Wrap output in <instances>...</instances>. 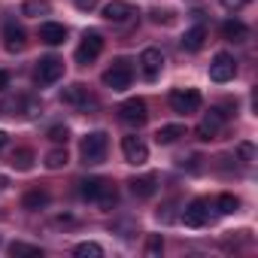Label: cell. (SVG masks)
I'll list each match as a JSON object with an SVG mask.
<instances>
[{"label": "cell", "instance_id": "6da1fadb", "mask_svg": "<svg viewBox=\"0 0 258 258\" xmlns=\"http://www.w3.org/2000/svg\"><path fill=\"white\" fill-rule=\"evenodd\" d=\"M106 146H109L106 134H103V131H91V134L82 137V143H79V155H82L85 164H100V161L106 158Z\"/></svg>", "mask_w": 258, "mask_h": 258}, {"label": "cell", "instance_id": "7a4b0ae2", "mask_svg": "<svg viewBox=\"0 0 258 258\" xmlns=\"http://www.w3.org/2000/svg\"><path fill=\"white\" fill-rule=\"evenodd\" d=\"M131 79H134V70H131V64H127L124 58H118V61L103 73V85L112 88V91H124L127 85H131Z\"/></svg>", "mask_w": 258, "mask_h": 258}, {"label": "cell", "instance_id": "3957f363", "mask_svg": "<svg viewBox=\"0 0 258 258\" xmlns=\"http://www.w3.org/2000/svg\"><path fill=\"white\" fill-rule=\"evenodd\" d=\"M170 106L179 115H191V112L201 109V91H195V88H176L170 94Z\"/></svg>", "mask_w": 258, "mask_h": 258}, {"label": "cell", "instance_id": "277c9868", "mask_svg": "<svg viewBox=\"0 0 258 258\" xmlns=\"http://www.w3.org/2000/svg\"><path fill=\"white\" fill-rule=\"evenodd\" d=\"M100 52H103V37H100V31H85V34H82V43H79V49H76V61H79V64H91Z\"/></svg>", "mask_w": 258, "mask_h": 258}, {"label": "cell", "instance_id": "5b68a950", "mask_svg": "<svg viewBox=\"0 0 258 258\" xmlns=\"http://www.w3.org/2000/svg\"><path fill=\"white\" fill-rule=\"evenodd\" d=\"M118 118H121L124 124H134V127H140V124L149 118V112H146V100H140V97L124 100V103L118 106Z\"/></svg>", "mask_w": 258, "mask_h": 258}, {"label": "cell", "instance_id": "8992f818", "mask_svg": "<svg viewBox=\"0 0 258 258\" xmlns=\"http://www.w3.org/2000/svg\"><path fill=\"white\" fill-rule=\"evenodd\" d=\"M121 152H124V161L134 164V167H140V164L149 161V146H146L140 137H134V134L121 140Z\"/></svg>", "mask_w": 258, "mask_h": 258}, {"label": "cell", "instance_id": "52a82bcc", "mask_svg": "<svg viewBox=\"0 0 258 258\" xmlns=\"http://www.w3.org/2000/svg\"><path fill=\"white\" fill-rule=\"evenodd\" d=\"M234 73H237V61L228 52H219L210 61V79L213 82H228V79H234Z\"/></svg>", "mask_w": 258, "mask_h": 258}, {"label": "cell", "instance_id": "ba28073f", "mask_svg": "<svg viewBox=\"0 0 258 258\" xmlns=\"http://www.w3.org/2000/svg\"><path fill=\"white\" fill-rule=\"evenodd\" d=\"M61 73H64V61L49 55V58H43V61L37 64L34 79H37V85H52V82H58V79H61Z\"/></svg>", "mask_w": 258, "mask_h": 258}, {"label": "cell", "instance_id": "9c48e42d", "mask_svg": "<svg viewBox=\"0 0 258 258\" xmlns=\"http://www.w3.org/2000/svg\"><path fill=\"white\" fill-rule=\"evenodd\" d=\"M222 124H225V112L222 109H210L201 124H198V140H216L219 131H222Z\"/></svg>", "mask_w": 258, "mask_h": 258}, {"label": "cell", "instance_id": "30bf717a", "mask_svg": "<svg viewBox=\"0 0 258 258\" xmlns=\"http://www.w3.org/2000/svg\"><path fill=\"white\" fill-rule=\"evenodd\" d=\"M182 219H185V225H188V228H201V225H207V219H210V204H207L204 198L191 201V204L185 207Z\"/></svg>", "mask_w": 258, "mask_h": 258}, {"label": "cell", "instance_id": "8fae6325", "mask_svg": "<svg viewBox=\"0 0 258 258\" xmlns=\"http://www.w3.org/2000/svg\"><path fill=\"white\" fill-rule=\"evenodd\" d=\"M131 16H137V13H134L131 4H124V0H109V4L103 7V19H106V22H115V25L127 22Z\"/></svg>", "mask_w": 258, "mask_h": 258}, {"label": "cell", "instance_id": "7c38bea8", "mask_svg": "<svg viewBox=\"0 0 258 258\" xmlns=\"http://www.w3.org/2000/svg\"><path fill=\"white\" fill-rule=\"evenodd\" d=\"M140 67H143V76H146V79H158V73H161V67H164V55H161L158 49H146V52L140 55Z\"/></svg>", "mask_w": 258, "mask_h": 258}, {"label": "cell", "instance_id": "4fadbf2b", "mask_svg": "<svg viewBox=\"0 0 258 258\" xmlns=\"http://www.w3.org/2000/svg\"><path fill=\"white\" fill-rule=\"evenodd\" d=\"M40 40L46 46H61L67 40V28L58 25V22H46V25H40Z\"/></svg>", "mask_w": 258, "mask_h": 258}, {"label": "cell", "instance_id": "5bb4252c", "mask_svg": "<svg viewBox=\"0 0 258 258\" xmlns=\"http://www.w3.org/2000/svg\"><path fill=\"white\" fill-rule=\"evenodd\" d=\"M155 182H158L155 176H137V179L127 182V185H131V195H134V198L146 201V198H152V195H155V188H158Z\"/></svg>", "mask_w": 258, "mask_h": 258}, {"label": "cell", "instance_id": "9a60e30c", "mask_svg": "<svg viewBox=\"0 0 258 258\" xmlns=\"http://www.w3.org/2000/svg\"><path fill=\"white\" fill-rule=\"evenodd\" d=\"M4 43H7L10 52H22V49H25V31H22L19 25L7 22V25H4Z\"/></svg>", "mask_w": 258, "mask_h": 258}, {"label": "cell", "instance_id": "2e32d148", "mask_svg": "<svg viewBox=\"0 0 258 258\" xmlns=\"http://www.w3.org/2000/svg\"><path fill=\"white\" fill-rule=\"evenodd\" d=\"M204 43H207V28H204V25H195V28L185 31V37H182V49H185V52H201Z\"/></svg>", "mask_w": 258, "mask_h": 258}, {"label": "cell", "instance_id": "e0dca14e", "mask_svg": "<svg viewBox=\"0 0 258 258\" xmlns=\"http://www.w3.org/2000/svg\"><path fill=\"white\" fill-rule=\"evenodd\" d=\"M61 100H64L67 106H82V103L88 100V88H85L82 82H73V85H67V88L61 91Z\"/></svg>", "mask_w": 258, "mask_h": 258}, {"label": "cell", "instance_id": "ac0fdd59", "mask_svg": "<svg viewBox=\"0 0 258 258\" xmlns=\"http://www.w3.org/2000/svg\"><path fill=\"white\" fill-rule=\"evenodd\" d=\"M222 37L231 40V43H243V40L249 37V28H246L243 22H237V19H228V22L222 25Z\"/></svg>", "mask_w": 258, "mask_h": 258}, {"label": "cell", "instance_id": "d6986e66", "mask_svg": "<svg viewBox=\"0 0 258 258\" xmlns=\"http://www.w3.org/2000/svg\"><path fill=\"white\" fill-rule=\"evenodd\" d=\"M106 185H109V182H106V179H97V176H94V179H82V182H79V195H82L85 201H97Z\"/></svg>", "mask_w": 258, "mask_h": 258}, {"label": "cell", "instance_id": "ffe728a7", "mask_svg": "<svg viewBox=\"0 0 258 258\" xmlns=\"http://www.w3.org/2000/svg\"><path fill=\"white\" fill-rule=\"evenodd\" d=\"M179 137H185V124H164V127H158V134H155V140H158L161 146L176 143Z\"/></svg>", "mask_w": 258, "mask_h": 258}, {"label": "cell", "instance_id": "44dd1931", "mask_svg": "<svg viewBox=\"0 0 258 258\" xmlns=\"http://www.w3.org/2000/svg\"><path fill=\"white\" fill-rule=\"evenodd\" d=\"M46 204H49V191H43V188H34V191H28V195L22 198V207L31 210V213H34V210H43Z\"/></svg>", "mask_w": 258, "mask_h": 258}, {"label": "cell", "instance_id": "7402d4cb", "mask_svg": "<svg viewBox=\"0 0 258 258\" xmlns=\"http://www.w3.org/2000/svg\"><path fill=\"white\" fill-rule=\"evenodd\" d=\"M49 13H52V7L46 0H25L22 4V16H28V19H40V16H49Z\"/></svg>", "mask_w": 258, "mask_h": 258}, {"label": "cell", "instance_id": "603a6c76", "mask_svg": "<svg viewBox=\"0 0 258 258\" xmlns=\"http://www.w3.org/2000/svg\"><path fill=\"white\" fill-rule=\"evenodd\" d=\"M10 164H13L16 170H31V167H34V152H31V149H16Z\"/></svg>", "mask_w": 258, "mask_h": 258}, {"label": "cell", "instance_id": "cb8c5ba5", "mask_svg": "<svg viewBox=\"0 0 258 258\" xmlns=\"http://www.w3.org/2000/svg\"><path fill=\"white\" fill-rule=\"evenodd\" d=\"M73 255L76 258H100L103 255V246H97V243H79L73 249Z\"/></svg>", "mask_w": 258, "mask_h": 258}, {"label": "cell", "instance_id": "d4e9b609", "mask_svg": "<svg viewBox=\"0 0 258 258\" xmlns=\"http://www.w3.org/2000/svg\"><path fill=\"white\" fill-rule=\"evenodd\" d=\"M67 164V149H52L49 155H46V167L49 170H61Z\"/></svg>", "mask_w": 258, "mask_h": 258}, {"label": "cell", "instance_id": "484cf974", "mask_svg": "<svg viewBox=\"0 0 258 258\" xmlns=\"http://www.w3.org/2000/svg\"><path fill=\"white\" fill-rule=\"evenodd\" d=\"M216 207H219V213H222V216H231V213H237V207H240V201H237L234 195H219V201H216Z\"/></svg>", "mask_w": 258, "mask_h": 258}, {"label": "cell", "instance_id": "4316f807", "mask_svg": "<svg viewBox=\"0 0 258 258\" xmlns=\"http://www.w3.org/2000/svg\"><path fill=\"white\" fill-rule=\"evenodd\" d=\"M155 216H158V222H161V225H170V222H176V219H179V213H176V201H167V204H164V207H161Z\"/></svg>", "mask_w": 258, "mask_h": 258}, {"label": "cell", "instance_id": "83f0119b", "mask_svg": "<svg viewBox=\"0 0 258 258\" xmlns=\"http://www.w3.org/2000/svg\"><path fill=\"white\" fill-rule=\"evenodd\" d=\"M10 255H13V258H16V255H34V258H40L43 252H40L37 246H28V243H13V246H10Z\"/></svg>", "mask_w": 258, "mask_h": 258}, {"label": "cell", "instance_id": "f1b7e54d", "mask_svg": "<svg viewBox=\"0 0 258 258\" xmlns=\"http://www.w3.org/2000/svg\"><path fill=\"white\" fill-rule=\"evenodd\" d=\"M49 140H52V143H67V140H70L67 124H55V127H49Z\"/></svg>", "mask_w": 258, "mask_h": 258}, {"label": "cell", "instance_id": "f546056e", "mask_svg": "<svg viewBox=\"0 0 258 258\" xmlns=\"http://www.w3.org/2000/svg\"><path fill=\"white\" fill-rule=\"evenodd\" d=\"M115 201H118V195H115V188H112V185H106V188H103V195L97 198V204H100L103 210H112V207H115Z\"/></svg>", "mask_w": 258, "mask_h": 258}, {"label": "cell", "instance_id": "4dcf8cb0", "mask_svg": "<svg viewBox=\"0 0 258 258\" xmlns=\"http://www.w3.org/2000/svg\"><path fill=\"white\" fill-rule=\"evenodd\" d=\"M237 155H240L246 164H252V161H255V146H252V143H240V146H237Z\"/></svg>", "mask_w": 258, "mask_h": 258}, {"label": "cell", "instance_id": "1f68e13d", "mask_svg": "<svg viewBox=\"0 0 258 258\" xmlns=\"http://www.w3.org/2000/svg\"><path fill=\"white\" fill-rule=\"evenodd\" d=\"M161 249H164V240H161V234H155V237H149V246H146V255H161Z\"/></svg>", "mask_w": 258, "mask_h": 258}, {"label": "cell", "instance_id": "d6a6232c", "mask_svg": "<svg viewBox=\"0 0 258 258\" xmlns=\"http://www.w3.org/2000/svg\"><path fill=\"white\" fill-rule=\"evenodd\" d=\"M249 4V0H222V7L228 10V13H237V10H243Z\"/></svg>", "mask_w": 258, "mask_h": 258}, {"label": "cell", "instance_id": "836d02e7", "mask_svg": "<svg viewBox=\"0 0 258 258\" xmlns=\"http://www.w3.org/2000/svg\"><path fill=\"white\" fill-rule=\"evenodd\" d=\"M76 7H79V10H94L97 0H76Z\"/></svg>", "mask_w": 258, "mask_h": 258}, {"label": "cell", "instance_id": "e575fe53", "mask_svg": "<svg viewBox=\"0 0 258 258\" xmlns=\"http://www.w3.org/2000/svg\"><path fill=\"white\" fill-rule=\"evenodd\" d=\"M152 22H170V13H161V10H155V13H152Z\"/></svg>", "mask_w": 258, "mask_h": 258}, {"label": "cell", "instance_id": "d590c367", "mask_svg": "<svg viewBox=\"0 0 258 258\" xmlns=\"http://www.w3.org/2000/svg\"><path fill=\"white\" fill-rule=\"evenodd\" d=\"M7 82H10V73H7V70H0V88H7Z\"/></svg>", "mask_w": 258, "mask_h": 258}, {"label": "cell", "instance_id": "8d00e7d4", "mask_svg": "<svg viewBox=\"0 0 258 258\" xmlns=\"http://www.w3.org/2000/svg\"><path fill=\"white\" fill-rule=\"evenodd\" d=\"M7 140H10V137H7V131H0V152H4V146H7Z\"/></svg>", "mask_w": 258, "mask_h": 258}, {"label": "cell", "instance_id": "74e56055", "mask_svg": "<svg viewBox=\"0 0 258 258\" xmlns=\"http://www.w3.org/2000/svg\"><path fill=\"white\" fill-rule=\"evenodd\" d=\"M7 188V176H0V191H4Z\"/></svg>", "mask_w": 258, "mask_h": 258}]
</instances>
